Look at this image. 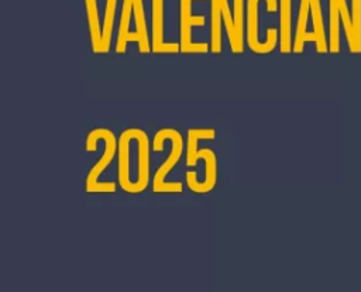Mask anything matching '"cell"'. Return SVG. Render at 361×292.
<instances>
[{"label": "cell", "instance_id": "obj_1", "mask_svg": "<svg viewBox=\"0 0 361 292\" xmlns=\"http://www.w3.org/2000/svg\"><path fill=\"white\" fill-rule=\"evenodd\" d=\"M103 140L106 142V150L103 155L99 158V161L90 168L87 176H86V192L87 193H113L116 192V183L114 182H99L100 174L107 168V165L113 161L114 154L117 152V144L118 140H116V135L109 128H94L87 134L86 138V151H96L97 141Z\"/></svg>", "mask_w": 361, "mask_h": 292}, {"label": "cell", "instance_id": "obj_2", "mask_svg": "<svg viewBox=\"0 0 361 292\" xmlns=\"http://www.w3.org/2000/svg\"><path fill=\"white\" fill-rule=\"evenodd\" d=\"M169 140L172 142V150L165 159V162L157 169L154 179H152V190L154 193H180L183 186L180 182H165L166 174L175 166V164L180 159L183 152V140L179 131L175 128H162L155 133L152 140V150L162 151L164 141Z\"/></svg>", "mask_w": 361, "mask_h": 292}, {"label": "cell", "instance_id": "obj_3", "mask_svg": "<svg viewBox=\"0 0 361 292\" xmlns=\"http://www.w3.org/2000/svg\"><path fill=\"white\" fill-rule=\"evenodd\" d=\"M265 1L267 3V11L275 13L279 6L278 0H247V42L251 51L257 54H268L271 52L278 42V30L276 28H267V41L259 42L258 38V7L259 3Z\"/></svg>", "mask_w": 361, "mask_h": 292}, {"label": "cell", "instance_id": "obj_4", "mask_svg": "<svg viewBox=\"0 0 361 292\" xmlns=\"http://www.w3.org/2000/svg\"><path fill=\"white\" fill-rule=\"evenodd\" d=\"M197 159H203L204 165H206V176L204 181L199 182L197 181V175L195 171H188L186 172V185L188 188L195 192V193H207L210 192L217 181V159H216V154L209 150V148H202L199 151H196L190 159L186 161L188 166H196Z\"/></svg>", "mask_w": 361, "mask_h": 292}, {"label": "cell", "instance_id": "obj_5", "mask_svg": "<svg viewBox=\"0 0 361 292\" xmlns=\"http://www.w3.org/2000/svg\"><path fill=\"white\" fill-rule=\"evenodd\" d=\"M195 0H179L180 7V52H207L209 44L192 42V27L204 25V16L192 14V3Z\"/></svg>", "mask_w": 361, "mask_h": 292}, {"label": "cell", "instance_id": "obj_6", "mask_svg": "<svg viewBox=\"0 0 361 292\" xmlns=\"http://www.w3.org/2000/svg\"><path fill=\"white\" fill-rule=\"evenodd\" d=\"M133 138H134V128H127L120 134L118 144H117V154H118V174H117V178H118V185L127 193H135L134 181L130 178V172H131L130 158H131Z\"/></svg>", "mask_w": 361, "mask_h": 292}, {"label": "cell", "instance_id": "obj_7", "mask_svg": "<svg viewBox=\"0 0 361 292\" xmlns=\"http://www.w3.org/2000/svg\"><path fill=\"white\" fill-rule=\"evenodd\" d=\"M151 51L155 54L179 52V42H164V0H152V34Z\"/></svg>", "mask_w": 361, "mask_h": 292}, {"label": "cell", "instance_id": "obj_8", "mask_svg": "<svg viewBox=\"0 0 361 292\" xmlns=\"http://www.w3.org/2000/svg\"><path fill=\"white\" fill-rule=\"evenodd\" d=\"M137 159H135V169L137 178L134 181L135 193L142 192L148 182H149V141L145 131L138 128L137 131Z\"/></svg>", "mask_w": 361, "mask_h": 292}, {"label": "cell", "instance_id": "obj_9", "mask_svg": "<svg viewBox=\"0 0 361 292\" xmlns=\"http://www.w3.org/2000/svg\"><path fill=\"white\" fill-rule=\"evenodd\" d=\"M133 6H134V0H123L120 23H118V34H117V42H116V52H118V54L126 52L127 42L135 41L138 44V41H140L137 32L130 31V20H131V14H133Z\"/></svg>", "mask_w": 361, "mask_h": 292}, {"label": "cell", "instance_id": "obj_10", "mask_svg": "<svg viewBox=\"0 0 361 292\" xmlns=\"http://www.w3.org/2000/svg\"><path fill=\"white\" fill-rule=\"evenodd\" d=\"M292 0H279V49L282 54L292 51Z\"/></svg>", "mask_w": 361, "mask_h": 292}, {"label": "cell", "instance_id": "obj_11", "mask_svg": "<svg viewBox=\"0 0 361 292\" xmlns=\"http://www.w3.org/2000/svg\"><path fill=\"white\" fill-rule=\"evenodd\" d=\"M85 4H86L92 51L96 54H102V27H100V21H99L97 3H96V0H85Z\"/></svg>", "mask_w": 361, "mask_h": 292}, {"label": "cell", "instance_id": "obj_12", "mask_svg": "<svg viewBox=\"0 0 361 292\" xmlns=\"http://www.w3.org/2000/svg\"><path fill=\"white\" fill-rule=\"evenodd\" d=\"M310 17L313 24V32L317 37L316 41V51L319 54H324L329 51V45L324 35V25H323V14H322V3L320 0H310Z\"/></svg>", "mask_w": 361, "mask_h": 292}, {"label": "cell", "instance_id": "obj_13", "mask_svg": "<svg viewBox=\"0 0 361 292\" xmlns=\"http://www.w3.org/2000/svg\"><path fill=\"white\" fill-rule=\"evenodd\" d=\"M310 16V0H300L299 4V14H298V25H296V35L292 45V51L295 54H300L303 51L305 45V37H306V25Z\"/></svg>", "mask_w": 361, "mask_h": 292}, {"label": "cell", "instance_id": "obj_14", "mask_svg": "<svg viewBox=\"0 0 361 292\" xmlns=\"http://www.w3.org/2000/svg\"><path fill=\"white\" fill-rule=\"evenodd\" d=\"M221 11L219 0H210V51L219 54L221 51Z\"/></svg>", "mask_w": 361, "mask_h": 292}, {"label": "cell", "instance_id": "obj_15", "mask_svg": "<svg viewBox=\"0 0 361 292\" xmlns=\"http://www.w3.org/2000/svg\"><path fill=\"white\" fill-rule=\"evenodd\" d=\"M329 30H330V42L329 51L337 54L340 51V11L337 0H329Z\"/></svg>", "mask_w": 361, "mask_h": 292}, {"label": "cell", "instance_id": "obj_16", "mask_svg": "<svg viewBox=\"0 0 361 292\" xmlns=\"http://www.w3.org/2000/svg\"><path fill=\"white\" fill-rule=\"evenodd\" d=\"M220 3V11H221V20L224 21L226 25V31L228 35V41H230V48L234 54H241L244 51V45H241L238 42L237 38V31H235V25H234V18L231 16L230 7H228V1L227 0H219Z\"/></svg>", "mask_w": 361, "mask_h": 292}, {"label": "cell", "instance_id": "obj_17", "mask_svg": "<svg viewBox=\"0 0 361 292\" xmlns=\"http://www.w3.org/2000/svg\"><path fill=\"white\" fill-rule=\"evenodd\" d=\"M116 7H117V0H106V13H104V21L102 27V54H106L110 49Z\"/></svg>", "mask_w": 361, "mask_h": 292}, {"label": "cell", "instance_id": "obj_18", "mask_svg": "<svg viewBox=\"0 0 361 292\" xmlns=\"http://www.w3.org/2000/svg\"><path fill=\"white\" fill-rule=\"evenodd\" d=\"M338 3V11H340V20L343 21V25H344V31H345V35H347V41H348V47H350V51L353 54H355V39H354V27H353V20H351V16L348 13V8H347V3L345 0H337Z\"/></svg>", "mask_w": 361, "mask_h": 292}, {"label": "cell", "instance_id": "obj_19", "mask_svg": "<svg viewBox=\"0 0 361 292\" xmlns=\"http://www.w3.org/2000/svg\"><path fill=\"white\" fill-rule=\"evenodd\" d=\"M351 20L354 27L355 54L361 52V0H351Z\"/></svg>", "mask_w": 361, "mask_h": 292}, {"label": "cell", "instance_id": "obj_20", "mask_svg": "<svg viewBox=\"0 0 361 292\" xmlns=\"http://www.w3.org/2000/svg\"><path fill=\"white\" fill-rule=\"evenodd\" d=\"M233 18L238 42L244 45V0H233Z\"/></svg>", "mask_w": 361, "mask_h": 292}]
</instances>
